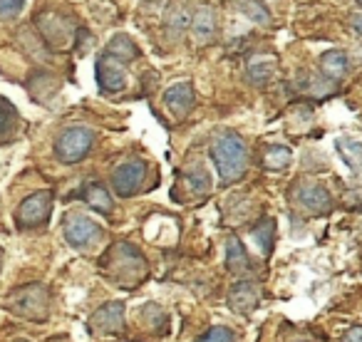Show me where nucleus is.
<instances>
[{"instance_id":"10","label":"nucleus","mask_w":362,"mask_h":342,"mask_svg":"<svg viewBox=\"0 0 362 342\" xmlns=\"http://www.w3.org/2000/svg\"><path fill=\"white\" fill-rule=\"evenodd\" d=\"M124 327V305L122 302H107L90 317V330L97 335H117Z\"/></svg>"},{"instance_id":"8","label":"nucleus","mask_w":362,"mask_h":342,"mask_svg":"<svg viewBox=\"0 0 362 342\" xmlns=\"http://www.w3.org/2000/svg\"><path fill=\"white\" fill-rule=\"evenodd\" d=\"M293 204L308 216H325L332 211V196L320 184H300L293 191Z\"/></svg>"},{"instance_id":"22","label":"nucleus","mask_w":362,"mask_h":342,"mask_svg":"<svg viewBox=\"0 0 362 342\" xmlns=\"http://www.w3.org/2000/svg\"><path fill=\"white\" fill-rule=\"evenodd\" d=\"M273 75H276V60H271V57H268V60L266 57H258V60H253L246 70L248 82L256 87H263L266 82H271Z\"/></svg>"},{"instance_id":"23","label":"nucleus","mask_w":362,"mask_h":342,"mask_svg":"<svg viewBox=\"0 0 362 342\" xmlns=\"http://www.w3.org/2000/svg\"><path fill=\"white\" fill-rule=\"evenodd\" d=\"M236 8L248 18V20L258 23V25H271L273 18H271V11L266 8L263 0H233Z\"/></svg>"},{"instance_id":"29","label":"nucleus","mask_w":362,"mask_h":342,"mask_svg":"<svg viewBox=\"0 0 362 342\" xmlns=\"http://www.w3.org/2000/svg\"><path fill=\"white\" fill-rule=\"evenodd\" d=\"M25 0H0V20H11V18L21 16Z\"/></svg>"},{"instance_id":"25","label":"nucleus","mask_w":362,"mask_h":342,"mask_svg":"<svg viewBox=\"0 0 362 342\" xmlns=\"http://www.w3.org/2000/svg\"><path fill=\"white\" fill-rule=\"evenodd\" d=\"M189 25H192V18H189L187 8L181 3H171L169 11H166V28H169L171 35H181Z\"/></svg>"},{"instance_id":"17","label":"nucleus","mask_w":362,"mask_h":342,"mask_svg":"<svg viewBox=\"0 0 362 342\" xmlns=\"http://www.w3.org/2000/svg\"><path fill=\"white\" fill-rule=\"evenodd\" d=\"M335 146L347 169H350L355 177H362V141L355 139V136H337Z\"/></svg>"},{"instance_id":"9","label":"nucleus","mask_w":362,"mask_h":342,"mask_svg":"<svg viewBox=\"0 0 362 342\" xmlns=\"http://www.w3.org/2000/svg\"><path fill=\"white\" fill-rule=\"evenodd\" d=\"M164 107L176 117V119H184L194 112L197 107V92H194L192 82H176L169 90L164 92Z\"/></svg>"},{"instance_id":"2","label":"nucleus","mask_w":362,"mask_h":342,"mask_svg":"<svg viewBox=\"0 0 362 342\" xmlns=\"http://www.w3.org/2000/svg\"><path fill=\"white\" fill-rule=\"evenodd\" d=\"M105 273L119 288H136L146 278V261L132 243H117L102 258Z\"/></svg>"},{"instance_id":"19","label":"nucleus","mask_w":362,"mask_h":342,"mask_svg":"<svg viewBox=\"0 0 362 342\" xmlns=\"http://www.w3.org/2000/svg\"><path fill=\"white\" fill-rule=\"evenodd\" d=\"M226 268L231 273H236V276H243V273L251 271V258L246 253V246L236 236L226 238Z\"/></svg>"},{"instance_id":"26","label":"nucleus","mask_w":362,"mask_h":342,"mask_svg":"<svg viewBox=\"0 0 362 342\" xmlns=\"http://www.w3.org/2000/svg\"><path fill=\"white\" fill-rule=\"evenodd\" d=\"M141 317H144V322L156 332V335H164V332L169 330V315H166L159 305H154V302H149V305L141 310Z\"/></svg>"},{"instance_id":"21","label":"nucleus","mask_w":362,"mask_h":342,"mask_svg":"<svg viewBox=\"0 0 362 342\" xmlns=\"http://www.w3.org/2000/svg\"><path fill=\"white\" fill-rule=\"evenodd\" d=\"M293 161V151L286 144H268L263 149V169L268 171H283Z\"/></svg>"},{"instance_id":"3","label":"nucleus","mask_w":362,"mask_h":342,"mask_svg":"<svg viewBox=\"0 0 362 342\" xmlns=\"http://www.w3.org/2000/svg\"><path fill=\"white\" fill-rule=\"evenodd\" d=\"M8 307L25 320H45L47 310H50V293L40 283H30V285H23L11 293Z\"/></svg>"},{"instance_id":"5","label":"nucleus","mask_w":362,"mask_h":342,"mask_svg":"<svg viewBox=\"0 0 362 342\" xmlns=\"http://www.w3.org/2000/svg\"><path fill=\"white\" fill-rule=\"evenodd\" d=\"M62 236L72 248H90L102 238V228L95 218L85 216L80 211H72L62 221Z\"/></svg>"},{"instance_id":"31","label":"nucleus","mask_w":362,"mask_h":342,"mask_svg":"<svg viewBox=\"0 0 362 342\" xmlns=\"http://www.w3.org/2000/svg\"><path fill=\"white\" fill-rule=\"evenodd\" d=\"M350 28L357 33V35H362V13H355V16H350Z\"/></svg>"},{"instance_id":"20","label":"nucleus","mask_w":362,"mask_h":342,"mask_svg":"<svg viewBox=\"0 0 362 342\" xmlns=\"http://www.w3.org/2000/svg\"><path fill=\"white\" fill-rule=\"evenodd\" d=\"M107 55L117 62H132L139 57V47H136V42L132 40L129 35L119 33V35H115L110 42H107Z\"/></svg>"},{"instance_id":"12","label":"nucleus","mask_w":362,"mask_h":342,"mask_svg":"<svg viewBox=\"0 0 362 342\" xmlns=\"http://www.w3.org/2000/svg\"><path fill=\"white\" fill-rule=\"evenodd\" d=\"M179 187L187 191L189 199H204L211 194V177H209V171L202 169V166H189L179 179Z\"/></svg>"},{"instance_id":"24","label":"nucleus","mask_w":362,"mask_h":342,"mask_svg":"<svg viewBox=\"0 0 362 342\" xmlns=\"http://www.w3.org/2000/svg\"><path fill=\"white\" fill-rule=\"evenodd\" d=\"M251 238L256 241V246L261 248L263 256H271L273 243H276V223H273V218H263L258 226H253Z\"/></svg>"},{"instance_id":"13","label":"nucleus","mask_w":362,"mask_h":342,"mask_svg":"<svg viewBox=\"0 0 362 342\" xmlns=\"http://www.w3.org/2000/svg\"><path fill=\"white\" fill-rule=\"evenodd\" d=\"M37 25H40V33L45 35V40L50 45H65L67 37L72 35V28L67 23V18L57 16V13H42L37 18Z\"/></svg>"},{"instance_id":"18","label":"nucleus","mask_w":362,"mask_h":342,"mask_svg":"<svg viewBox=\"0 0 362 342\" xmlns=\"http://www.w3.org/2000/svg\"><path fill=\"white\" fill-rule=\"evenodd\" d=\"M320 72L330 82H340L350 72V60L342 50H327L320 55Z\"/></svg>"},{"instance_id":"14","label":"nucleus","mask_w":362,"mask_h":342,"mask_svg":"<svg viewBox=\"0 0 362 342\" xmlns=\"http://www.w3.org/2000/svg\"><path fill=\"white\" fill-rule=\"evenodd\" d=\"M228 305L238 315H246V312L256 310L258 305V288L251 281H241L228 290Z\"/></svg>"},{"instance_id":"28","label":"nucleus","mask_w":362,"mask_h":342,"mask_svg":"<svg viewBox=\"0 0 362 342\" xmlns=\"http://www.w3.org/2000/svg\"><path fill=\"white\" fill-rule=\"evenodd\" d=\"M16 122H18L16 110H13V107L8 105L6 100H0V136L8 134V131L16 126Z\"/></svg>"},{"instance_id":"30","label":"nucleus","mask_w":362,"mask_h":342,"mask_svg":"<svg viewBox=\"0 0 362 342\" xmlns=\"http://www.w3.org/2000/svg\"><path fill=\"white\" fill-rule=\"evenodd\" d=\"M342 342H362V325H355L342 335Z\"/></svg>"},{"instance_id":"6","label":"nucleus","mask_w":362,"mask_h":342,"mask_svg":"<svg viewBox=\"0 0 362 342\" xmlns=\"http://www.w3.org/2000/svg\"><path fill=\"white\" fill-rule=\"evenodd\" d=\"M146 171H149V164L144 159H127L122 161L119 166L112 174V189H115L117 196L129 199L134 194L141 191L146 179Z\"/></svg>"},{"instance_id":"11","label":"nucleus","mask_w":362,"mask_h":342,"mask_svg":"<svg viewBox=\"0 0 362 342\" xmlns=\"http://www.w3.org/2000/svg\"><path fill=\"white\" fill-rule=\"evenodd\" d=\"M97 85H100L102 92L107 95H115V92H122L127 87V72L122 70V65L117 60H112L110 55H102L97 60Z\"/></svg>"},{"instance_id":"15","label":"nucleus","mask_w":362,"mask_h":342,"mask_svg":"<svg viewBox=\"0 0 362 342\" xmlns=\"http://www.w3.org/2000/svg\"><path fill=\"white\" fill-rule=\"evenodd\" d=\"M192 33L197 42H211L216 37V13L211 6H202L192 18Z\"/></svg>"},{"instance_id":"16","label":"nucleus","mask_w":362,"mask_h":342,"mask_svg":"<svg viewBox=\"0 0 362 342\" xmlns=\"http://www.w3.org/2000/svg\"><path fill=\"white\" fill-rule=\"evenodd\" d=\"M82 201L87 204V206L92 208V211L97 213H112V208H115V201H112V194L107 191V187H102L100 182H90L82 187Z\"/></svg>"},{"instance_id":"4","label":"nucleus","mask_w":362,"mask_h":342,"mask_svg":"<svg viewBox=\"0 0 362 342\" xmlns=\"http://www.w3.org/2000/svg\"><path fill=\"white\" fill-rule=\"evenodd\" d=\"M95 146V129L90 126H67L55 139V156L62 164H77L82 161Z\"/></svg>"},{"instance_id":"33","label":"nucleus","mask_w":362,"mask_h":342,"mask_svg":"<svg viewBox=\"0 0 362 342\" xmlns=\"http://www.w3.org/2000/svg\"><path fill=\"white\" fill-rule=\"evenodd\" d=\"M18 342H25V340H18Z\"/></svg>"},{"instance_id":"32","label":"nucleus","mask_w":362,"mask_h":342,"mask_svg":"<svg viewBox=\"0 0 362 342\" xmlns=\"http://www.w3.org/2000/svg\"><path fill=\"white\" fill-rule=\"evenodd\" d=\"M355 3H357V6H360V8H362V0H355Z\"/></svg>"},{"instance_id":"1","label":"nucleus","mask_w":362,"mask_h":342,"mask_svg":"<svg viewBox=\"0 0 362 342\" xmlns=\"http://www.w3.org/2000/svg\"><path fill=\"white\" fill-rule=\"evenodd\" d=\"M211 159L216 164L218 177L223 184H236L246 177L248 169V146L238 131H218L211 141Z\"/></svg>"},{"instance_id":"27","label":"nucleus","mask_w":362,"mask_h":342,"mask_svg":"<svg viewBox=\"0 0 362 342\" xmlns=\"http://www.w3.org/2000/svg\"><path fill=\"white\" fill-rule=\"evenodd\" d=\"M197 342H238L236 332L226 325H214L211 330H206V335H202Z\"/></svg>"},{"instance_id":"7","label":"nucleus","mask_w":362,"mask_h":342,"mask_svg":"<svg viewBox=\"0 0 362 342\" xmlns=\"http://www.w3.org/2000/svg\"><path fill=\"white\" fill-rule=\"evenodd\" d=\"M52 213V191H35L28 199H23V204L16 211V223L18 228H37L45 226L50 221Z\"/></svg>"}]
</instances>
